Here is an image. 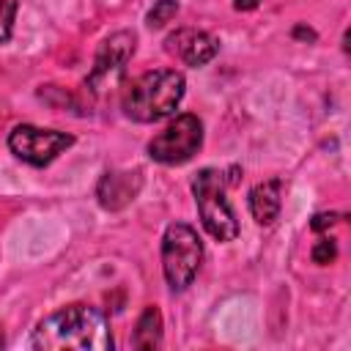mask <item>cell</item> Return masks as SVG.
I'll use <instances>...</instances> for the list:
<instances>
[{"label": "cell", "instance_id": "cell-1", "mask_svg": "<svg viewBox=\"0 0 351 351\" xmlns=\"http://www.w3.org/2000/svg\"><path fill=\"white\" fill-rule=\"evenodd\" d=\"M30 343L38 351H107L112 348V335L101 310L66 304L38 321Z\"/></svg>", "mask_w": 351, "mask_h": 351}, {"label": "cell", "instance_id": "cell-2", "mask_svg": "<svg viewBox=\"0 0 351 351\" xmlns=\"http://www.w3.org/2000/svg\"><path fill=\"white\" fill-rule=\"evenodd\" d=\"M184 74L176 69H156L145 71L132 80L121 96L123 112L137 123H154L176 112L184 99Z\"/></svg>", "mask_w": 351, "mask_h": 351}, {"label": "cell", "instance_id": "cell-3", "mask_svg": "<svg viewBox=\"0 0 351 351\" xmlns=\"http://www.w3.org/2000/svg\"><path fill=\"white\" fill-rule=\"evenodd\" d=\"M225 186H228L225 176L214 167H203L192 181L200 222H203L206 233L217 241H233L239 236V222L225 197Z\"/></svg>", "mask_w": 351, "mask_h": 351}, {"label": "cell", "instance_id": "cell-4", "mask_svg": "<svg viewBox=\"0 0 351 351\" xmlns=\"http://www.w3.org/2000/svg\"><path fill=\"white\" fill-rule=\"evenodd\" d=\"M200 261H203V247L197 233L184 222L167 225L162 239V271L167 285L173 291H184L195 280Z\"/></svg>", "mask_w": 351, "mask_h": 351}, {"label": "cell", "instance_id": "cell-5", "mask_svg": "<svg viewBox=\"0 0 351 351\" xmlns=\"http://www.w3.org/2000/svg\"><path fill=\"white\" fill-rule=\"evenodd\" d=\"M200 145H203V123L197 115L184 112L148 143V156L162 165H184L197 154Z\"/></svg>", "mask_w": 351, "mask_h": 351}, {"label": "cell", "instance_id": "cell-6", "mask_svg": "<svg viewBox=\"0 0 351 351\" xmlns=\"http://www.w3.org/2000/svg\"><path fill=\"white\" fill-rule=\"evenodd\" d=\"M132 55H134V33L118 30L110 38H104L99 52H96L93 69L85 80V88L90 93H107V90L118 88Z\"/></svg>", "mask_w": 351, "mask_h": 351}, {"label": "cell", "instance_id": "cell-7", "mask_svg": "<svg viewBox=\"0 0 351 351\" xmlns=\"http://www.w3.org/2000/svg\"><path fill=\"white\" fill-rule=\"evenodd\" d=\"M74 143L71 134L58 132V129H38L30 123H19L11 129L8 134V148L16 159L33 165V167H44L49 165L58 154H63L69 145Z\"/></svg>", "mask_w": 351, "mask_h": 351}, {"label": "cell", "instance_id": "cell-8", "mask_svg": "<svg viewBox=\"0 0 351 351\" xmlns=\"http://www.w3.org/2000/svg\"><path fill=\"white\" fill-rule=\"evenodd\" d=\"M165 49L176 58H181L186 66H206L219 52V41L211 33L184 27L165 38Z\"/></svg>", "mask_w": 351, "mask_h": 351}, {"label": "cell", "instance_id": "cell-9", "mask_svg": "<svg viewBox=\"0 0 351 351\" xmlns=\"http://www.w3.org/2000/svg\"><path fill=\"white\" fill-rule=\"evenodd\" d=\"M140 186H143L140 170H110V173L101 176V181L96 186V197L104 208L118 211V208H123L134 200Z\"/></svg>", "mask_w": 351, "mask_h": 351}, {"label": "cell", "instance_id": "cell-10", "mask_svg": "<svg viewBox=\"0 0 351 351\" xmlns=\"http://www.w3.org/2000/svg\"><path fill=\"white\" fill-rule=\"evenodd\" d=\"M250 211L258 225H271L280 217V181L269 178L250 192Z\"/></svg>", "mask_w": 351, "mask_h": 351}, {"label": "cell", "instance_id": "cell-11", "mask_svg": "<svg viewBox=\"0 0 351 351\" xmlns=\"http://www.w3.org/2000/svg\"><path fill=\"white\" fill-rule=\"evenodd\" d=\"M162 343V313L148 304L137 321V329H134V337H132V346L134 348H143V351H151V348H159Z\"/></svg>", "mask_w": 351, "mask_h": 351}, {"label": "cell", "instance_id": "cell-12", "mask_svg": "<svg viewBox=\"0 0 351 351\" xmlns=\"http://www.w3.org/2000/svg\"><path fill=\"white\" fill-rule=\"evenodd\" d=\"M176 14H178V0H156L154 8L148 11L145 22H148V27H162V25H167Z\"/></svg>", "mask_w": 351, "mask_h": 351}, {"label": "cell", "instance_id": "cell-13", "mask_svg": "<svg viewBox=\"0 0 351 351\" xmlns=\"http://www.w3.org/2000/svg\"><path fill=\"white\" fill-rule=\"evenodd\" d=\"M313 263H332L335 258H337V244H335V239H329V236H324V239H318L315 244H313Z\"/></svg>", "mask_w": 351, "mask_h": 351}, {"label": "cell", "instance_id": "cell-14", "mask_svg": "<svg viewBox=\"0 0 351 351\" xmlns=\"http://www.w3.org/2000/svg\"><path fill=\"white\" fill-rule=\"evenodd\" d=\"M14 16H16V0H0V44L11 38Z\"/></svg>", "mask_w": 351, "mask_h": 351}, {"label": "cell", "instance_id": "cell-15", "mask_svg": "<svg viewBox=\"0 0 351 351\" xmlns=\"http://www.w3.org/2000/svg\"><path fill=\"white\" fill-rule=\"evenodd\" d=\"M337 219H340L337 214H315L313 222H310V228H313V230H326V228H332Z\"/></svg>", "mask_w": 351, "mask_h": 351}, {"label": "cell", "instance_id": "cell-16", "mask_svg": "<svg viewBox=\"0 0 351 351\" xmlns=\"http://www.w3.org/2000/svg\"><path fill=\"white\" fill-rule=\"evenodd\" d=\"M293 38H304V41H315V30L304 27V25H296L293 27Z\"/></svg>", "mask_w": 351, "mask_h": 351}, {"label": "cell", "instance_id": "cell-17", "mask_svg": "<svg viewBox=\"0 0 351 351\" xmlns=\"http://www.w3.org/2000/svg\"><path fill=\"white\" fill-rule=\"evenodd\" d=\"M258 3L261 0H233V8L236 11H252V8H258Z\"/></svg>", "mask_w": 351, "mask_h": 351}, {"label": "cell", "instance_id": "cell-18", "mask_svg": "<svg viewBox=\"0 0 351 351\" xmlns=\"http://www.w3.org/2000/svg\"><path fill=\"white\" fill-rule=\"evenodd\" d=\"M0 346H3V335H0Z\"/></svg>", "mask_w": 351, "mask_h": 351}]
</instances>
